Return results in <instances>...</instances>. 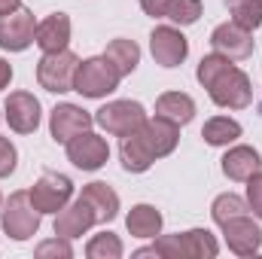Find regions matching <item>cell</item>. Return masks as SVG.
<instances>
[{
  "instance_id": "obj_17",
  "label": "cell",
  "mask_w": 262,
  "mask_h": 259,
  "mask_svg": "<svg viewBox=\"0 0 262 259\" xmlns=\"http://www.w3.org/2000/svg\"><path fill=\"white\" fill-rule=\"evenodd\" d=\"M34 43L43 49V52H61L70 43V15L64 12H52L46 15L43 21H37V37Z\"/></svg>"
},
{
  "instance_id": "obj_37",
  "label": "cell",
  "mask_w": 262,
  "mask_h": 259,
  "mask_svg": "<svg viewBox=\"0 0 262 259\" xmlns=\"http://www.w3.org/2000/svg\"><path fill=\"white\" fill-rule=\"evenodd\" d=\"M0 119H3V116H0Z\"/></svg>"
},
{
  "instance_id": "obj_27",
  "label": "cell",
  "mask_w": 262,
  "mask_h": 259,
  "mask_svg": "<svg viewBox=\"0 0 262 259\" xmlns=\"http://www.w3.org/2000/svg\"><path fill=\"white\" fill-rule=\"evenodd\" d=\"M122 250L125 247H122L119 235H113V232H101L85 244V256L89 259H122Z\"/></svg>"
},
{
  "instance_id": "obj_33",
  "label": "cell",
  "mask_w": 262,
  "mask_h": 259,
  "mask_svg": "<svg viewBox=\"0 0 262 259\" xmlns=\"http://www.w3.org/2000/svg\"><path fill=\"white\" fill-rule=\"evenodd\" d=\"M9 82H12V64H9L6 58H0V92H3Z\"/></svg>"
},
{
  "instance_id": "obj_28",
  "label": "cell",
  "mask_w": 262,
  "mask_h": 259,
  "mask_svg": "<svg viewBox=\"0 0 262 259\" xmlns=\"http://www.w3.org/2000/svg\"><path fill=\"white\" fill-rule=\"evenodd\" d=\"M165 18H171V25H177V28L195 25L201 18V0H171Z\"/></svg>"
},
{
  "instance_id": "obj_18",
  "label": "cell",
  "mask_w": 262,
  "mask_h": 259,
  "mask_svg": "<svg viewBox=\"0 0 262 259\" xmlns=\"http://www.w3.org/2000/svg\"><path fill=\"white\" fill-rule=\"evenodd\" d=\"M79 198L89 201V207L95 210V220L98 223H113L119 217V195L113 186H107L104 180H95V183H85Z\"/></svg>"
},
{
  "instance_id": "obj_32",
  "label": "cell",
  "mask_w": 262,
  "mask_h": 259,
  "mask_svg": "<svg viewBox=\"0 0 262 259\" xmlns=\"http://www.w3.org/2000/svg\"><path fill=\"white\" fill-rule=\"evenodd\" d=\"M168 3H171V0H140V9H143L146 15H152V18H165Z\"/></svg>"
},
{
  "instance_id": "obj_6",
  "label": "cell",
  "mask_w": 262,
  "mask_h": 259,
  "mask_svg": "<svg viewBox=\"0 0 262 259\" xmlns=\"http://www.w3.org/2000/svg\"><path fill=\"white\" fill-rule=\"evenodd\" d=\"M28 192H31V201L40 213H58L73 198V180L58 171H43Z\"/></svg>"
},
{
  "instance_id": "obj_3",
  "label": "cell",
  "mask_w": 262,
  "mask_h": 259,
  "mask_svg": "<svg viewBox=\"0 0 262 259\" xmlns=\"http://www.w3.org/2000/svg\"><path fill=\"white\" fill-rule=\"evenodd\" d=\"M119 70L110 64L104 55H95V58H85L76 67V76H73V92H79L82 98H107L119 89Z\"/></svg>"
},
{
  "instance_id": "obj_31",
  "label": "cell",
  "mask_w": 262,
  "mask_h": 259,
  "mask_svg": "<svg viewBox=\"0 0 262 259\" xmlns=\"http://www.w3.org/2000/svg\"><path fill=\"white\" fill-rule=\"evenodd\" d=\"M15 165H18V153H15V146L9 143V137H0V180L9 177V174L15 171Z\"/></svg>"
},
{
  "instance_id": "obj_20",
  "label": "cell",
  "mask_w": 262,
  "mask_h": 259,
  "mask_svg": "<svg viewBox=\"0 0 262 259\" xmlns=\"http://www.w3.org/2000/svg\"><path fill=\"white\" fill-rule=\"evenodd\" d=\"M177 247H180V259H213L220 253V244L207 229L177 232Z\"/></svg>"
},
{
  "instance_id": "obj_7",
  "label": "cell",
  "mask_w": 262,
  "mask_h": 259,
  "mask_svg": "<svg viewBox=\"0 0 262 259\" xmlns=\"http://www.w3.org/2000/svg\"><path fill=\"white\" fill-rule=\"evenodd\" d=\"M64 149H67L70 165L79 168V171H98V168H104L107 159H110L107 140H104L101 134H95L92 128L82 131V134H76V137H70L64 143Z\"/></svg>"
},
{
  "instance_id": "obj_10",
  "label": "cell",
  "mask_w": 262,
  "mask_h": 259,
  "mask_svg": "<svg viewBox=\"0 0 262 259\" xmlns=\"http://www.w3.org/2000/svg\"><path fill=\"white\" fill-rule=\"evenodd\" d=\"M220 229H223L226 247H229L235 256H253V253H259V247H262V226L256 223V217L241 213V217L226 220Z\"/></svg>"
},
{
  "instance_id": "obj_24",
  "label": "cell",
  "mask_w": 262,
  "mask_h": 259,
  "mask_svg": "<svg viewBox=\"0 0 262 259\" xmlns=\"http://www.w3.org/2000/svg\"><path fill=\"white\" fill-rule=\"evenodd\" d=\"M241 134H244L241 122L232 119V116H213V119H207L204 128H201L204 143H210V146H229V143H235Z\"/></svg>"
},
{
  "instance_id": "obj_4",
  "label": "cell",
  "mask_w": 262,
  "mask_h": 259,
  "mask_svg": "<svg viewBox=\"0 0 262 259\" xmlns=\"http://www.w3.org/2000/svg\"><path fill=\"white\" fill-rule=\"evenodd\" d=\"M79 67V55L61 49V52H43V58L37 61V82L40 89L52 92V95H64L73 92V76Z\"/></svg>"
},
{
  "instance_id": "obj_11",
  "label": "cell",
  "mask_w": 262,
  "mask_h": 259,
  "mask_svg": "<svg viewBox=\"0 0 262 259\" xmlns=\"http://www.w3.org/2000/svg\"><path fill=\"white\" fill-rule=\"evenodd\" d=\"M3 119L9 122V128L15 134H34L40 128L43 107L31 92H9V98L3 104Z\"/></svg>"
},
{
  "instance_id": "obj_16",
  "label": "cell",
  "mask_w": 262,
  "mask_h": 259,
  "mask_svg": "<svg viewBox=\"0 0 262 259\" xmlns=\"http://www.w3.org/2000/svg\"><path fill=\"white\" fill-rule=\"evenodd\" d=\"M256 171H262V156L253 146L238 143L223 156V174L235 183H247V177H253Z\"/></svg>"
},
{
  "instance_id": "obj_25",
  "label": "cell",
  "mask_w": 262,
  "mask_h": 259,
  "mask_svg": "<svg viewBox=\"0 0 262 259\" xmlns=\"http://www.w3.org/2000/svg\"><path fill=\"white\" fill-rule=\"evenodd\" d=\"M241 213H250V207H247V198H241V195H235V192L216 195L213 204H210V217H213L216 226H223L226 220L241 217Z\"/></svg>"
},
{
  "instance_id": "obj_13",
  "label": "cell",
  "mask_w": 262,
  "mask_h": 259,
  "mask_svg": "<svg viewBox=\"0 0 262 259\" xmlns=\"http://www.w3.org/2000/svg\"><path fill=\"white\" fill-rule=\"evenodd\" d=\"M210 46H213V52H220L232 61H244L253 55V31H244L235 21L216 25L210 34Z\"/></svg>"
},
{
  "instance_id": "obj_22",
  "label": "cell",
  "mask_w": 262,
  "mask_h": 259,
  "mask_svg": "<svg viewBox=\"0 0 262 259\" xmlns=\"http://www.w3.org/2000/svg\"><path fill=\"white\" fill-rule=\"evenodd\" d=\"M125 226H128V232L134 238H156V235H162V226H165V217H162V210H156L152 204H134L128 210V217H125Z\"/></svg>"
},
{
  "instance_id": "obj_29",
  "label": "cell",
  "mask_w": 262,
  "mask_h": 259,
  "mask_svg": "<svg viewBox=\"0 0 262 259\" xmlns=\"http://www.w3.org/2000/svg\"><path fill=\"white\" fill-rule=\"evenodd\" d=\"M37 256L46 259V256H61V259H70L73 256V247H70V238H61V235H55L52 241H43L40 247H37Z\"/></svg>"
},
{
  "instance_id": "obj_15",
  "label": "cell",
  "mask_w": 262,
  "mask_h": 259,
  "mask_svg": "<svg viewBox=\"0 0 262 259\" xmlns=\"http://www.w3.org/2000/svg\"><path fill=\"white\" fill-rule=\"evenodd\" d=\"M92 226H98V220H95V210L89 207V201L85 198H76V201H67L64 207L55 213V235H61V238H82Z\"/></svg>"
},
{
  "instance_id": "obj_12",
  "label": "cell",
  "mask_w": 262,
  "mask_h": 259,
  "mask_svg": "<svg viewBox=\"0 0 262 259\" xmlns=\"http://www.w3.org/2000/svg\"><path fill=\"white\" fill-rule=\"evenodd\" d=\"M95 125V113L82 110L79 104H55V110L49 113V131L55 143H67L70 137L82 134Z\"/></svg>"
},
{
  "instance_id": "obj_30",
  "label": "cell",
  "mask_w": 262,
  "mask_h": 259,
  "mask_svg": "<svg viewBox=\"0 0 262 259\" xmlns=\"http://www.w3.org/2000/svg\"><path fill=\"white\" fill-rule=\"evenodd\" d=\"M247 207L253 210L256 220H262V171L247 177Z\"/></svg>"
},
{
  "instance_id": "obj_8",
  "label": "cell",
  "mask_w": 262,
  "mask_h": 259,
  "mask_svg": "<svg viewBox=\"0 0 262 259\" xmlns=\"http://www.w3.org/2000/svg\"><path fill=\"white\" fill-rule=\"evenodd\" d=\"M149 52H152L156 64L180 67L189 55V40L183 37V31L177 25H159L149 34Z\"/></svg>"
},
{
  "instance_id": "obj_9",
  "label": "cell",
  "mask_w": 262,
  "mask_h": 259,
  "mask_svg": "<svg viewBox=\"0 0 262 259\" xmlns=\"http://www.w3.org/2000/svg\"><path fill=\"white\" fill-rule=\"evenodd\" d=\"M37 37V18L31 9L18 6L15 12L0 15V49L6 52H25Z\"/></svg>"
},
{
  "instance_id": "obj_19",
  "label": "cell",
  "mask_w": 262,
  "mask_h": 259,
  "mask_svg": "<svg viewBox=\"0 0 262 259\" xmlns=\"http://www.w3.org/2000/svg\"><path fill=\"white\" fill-rule=\"evenodd\" d=\"M156 116L171 119L177 125H189L195 119V101L186 92H165L156 101Z\"/></svg>"
},
{
  "instance_id": "obj_2",
  "label": "cell",
  "mask_w": 262,
  "mask_h": 259,
  "mask_svg": "<svg viewBox=\"0 0 262 259\" xmlns=\"http://www.w3.org/2000/svg\"><path fill=\"white\" fill-rule=\"evenodd\" d=\"M40 220H43V213L34 207L28 189L12 192L6 198L3 210H0V229H3L12 241H31V238L40 232Z\"/></svg>"
},
{
  "instance_id": "obj_35",
  "label": "cell",
  "mask_w": 262,
  "mask_h": 259,
  "mask_svg": "<svg viewBox=\"0 0 262 259\" xmlns=\"http://www.w3.org/2000/svg\"><path fill=\"white\" fill-rule=\"evenodd\" d=\"M256 3H259V6H262V0H256Z\"/></svg>"
},
{
  "instance_id": "obj_1",
  "label": "cell",
  "mask_w": 262,
  "mask_h": 259,
  "mask_svg": "<svg viewBox=\"0 0 262 259\" xmlns=\"http://www.w3.org/2000/svg\"><path fill=\"white\" fill-rule=\"evenodd\" d=\"M195 79L207 89L210 101L223 110H244V107L253 104L250 76L241 67L232 64V58H226L220 52H210L198 61Z\"/></svg>"
},
{
  "instance_id": "obj_36",
  "label": "cell",
  "mask_w": 262,
  "mask_h": 259,
  "mask_svg": "<svg viewBox=\"0 0 262 259\" xmlns=\"http://www.w3.org/2000/svg\"><path fill=\"white\" fill-rule=\"evenodd\" d=\"M0 201H3V195H0Z\"/></svg>"
},
{
  "instance_id": "obj_5",
  "label": "cell",
  "mask_w": 262,
  "mask_h": 259,
  "mask_svg": "<svg viewBox=\"0 0 262 259\" xmlns=\"http://www.w3.org/2000/svg\"><path fill=\"white\" fill-rule=\"evenodd\" d=\"M146 122V110L137 101H110L95 113V125L113 134V137H125L131 131H137Z\"/></svg>"
},
{
  "instance_id": "obj_21",
  "label": "cell",
  "mask_w": 262,
  "mask_h": 259,
  "mask_svg": "<svg viewBox=\"0 0 262 259\" xmlns=\"http://www.w3.org/2000/svg\"><path fill=\"white\" fill-rule=\"evenodd\" d=\"M119 159H122V168L131 171V174H143V171H149L152 162H156L152 153L146 149L140 131H131V134H125V137L119 140Z\"/></svg>"
},
{
  "instance_id": "obj_34",
  "label": "cell",
  "mask_w": 262,
  "mask_h": 259,
  "mask_svg": "<svg viewBox=\"0 0 262 259\" xmlns=\"http://www.w3.org/2000/svg\"><path fill=\"white\" fill-rule=\"evenodd\" d=\"M21 6V0H0V15H6V12H15Z\"/></svg>"
},
{
  "instance_id": "obj_23",
  "label": "cell",
  "mask_w": 262,
  "mask_h": 259,
  "mask_svg": "<svg viewBox=\"0 0 262 259\" xmlns=\"http://www.w3.org/2000/svg\"><path fill=\"white\" fill-rule=\"evenodd\" d=\"M104 58L119 70V76H128V73H134L137 64H140V46H137L134 40L116 37V40H110V43H107Z\"/></svg>"
},
{
  "instance_id": "obj_14",
  "label": "cell",
  "mask_w": 262,
  "mask_h": 259,
  "mask_svg": "<svg viewBox=\"0 0 262 259\" xmlns=\"http://www.w3.org/2000/svg\"><path fill=\"white\" fill-rule=\"evenodd\" d=\"M137 131H140L146 149L152 153V159H165V156H171V153L177 149V143H180V125L171 122V119H162V116L146 119Z\"/></svg>"
},
{
  "instance_id": "obj_26",
  "label": "cell",
  "mask_w": 262,
  "mask_h": 259,
  "mask_svg": "<svg viewBox=\"0 0 262 259\" xmlns=\"http://www.w3.org/2000/svg\"><path fill=\"white\" fill-rule=\"evenodd\" d=\"M229 15L235 25H241L244 31H256L262 25V6L256 0H226Z\"/></svg>"
}]
</instances>
